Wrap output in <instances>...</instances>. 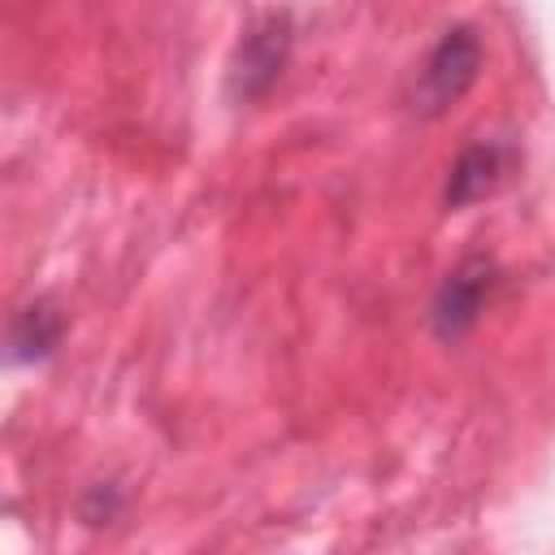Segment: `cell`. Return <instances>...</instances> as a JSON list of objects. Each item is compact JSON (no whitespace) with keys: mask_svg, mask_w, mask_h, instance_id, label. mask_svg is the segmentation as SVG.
Wrapping results in <instances>:
<instances>
[{"mask_svg":"<svg viewBox=\"0 0 555 555\" xmlns=\"http://www.w3.org/2000/svg\"><path fill=\"white\" fill-rule=\"evenodd\" d=\"M477 69H481V39H477V30L473 26H451L434 43L425 65H421V78H416V91H412V108L421 117L447 113L477 82Z\"/></svg>","mask_w":555,"mask_h":555,"instance_id":"6da1fadb","label":"cell"},{"mask_svg":"<svg viewBox=\"0 0 555 555\" xmlns=\"http://www.w3.org/2000/svg\"><path fill=\"white\" fill-rule=\"evenodd\" d=\"M494 282H499V269L486 256H468L460 269H451L447 282L434 295V312H429L434 317V334L442 343H460L477 325V317H481Z\"/></svg>","mask_w":555,"mask_h":555,"instance_id":"7a4b0ae2","label":"cell"},{"mask_svg":"<svg viewBox=\"0 0 555 555\" xmlns=\"http://www.w3.org/2000/svg\"><path fill=\"white\" fill-rule=\"evenodd\" d=\"M286 52H291V17L286 13H273L264 17L260 26H251L238 43V56H234V69H230V91L238 100H256L264 95L282 65H286Z\"/></svg>","mask_w":555,"mask_h":555,"instance_id":"3957f363","label":"cell"},{"mask_svg":"<svg viewBox=\"0 0 555 555\" xmlns=\"http://www.w3.org/2000/svg\"><path fill=\"white\" fill-rule=\"evenodd\" d=\"M507 160H512L507 143H494V139L464 147L460 160L451 165V178H447V208H468V204L494 195V186L507 173Z\"/></svg>","mask_w":555,"mask_h":555,"instance_id":"277c9868","label":"cell"},{"mask_svg":"<svg viewBox=\"0 0 555 555\" xmlns=\"http://www.w3.org/2000/svg\"><path fill=\"white\" fill-rule=\"evenodd\" d=\"M61 334H65V317L48 299L26 304L17 312V321H13V334H9L13 360H43V356H52V347L61 343Z\"/></svg>","mask_w":555,"mask_h":555,"instance_id":"5b68a950","label":"cell"}]
</instances>
